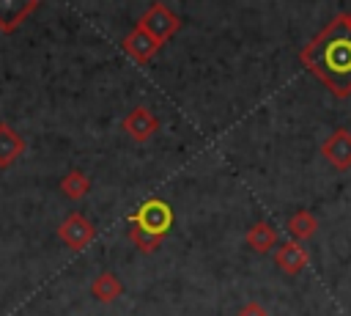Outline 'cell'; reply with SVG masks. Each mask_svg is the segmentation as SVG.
<instances>
[{
    "label": "cell",
    "mask_w": 351,
    "mask_h": 316,
    "mask_svg": "<svg viewBox=\"0 0 351 316\" xmlns=\"http://www.w3.org/2000/svg\"><path fill=\"white\" fill-rule=\"evenodd\" d=\"M299 60L337 99L351 96V27L343 14L332 16L299 52Z\"/></svg>",
    "instance_id": "6da1fadb"
},
{
    "label": "cell",
    "mask_w": 351,
    "mask_h": 316,
    "mask_svg": "<svg viewBox=\"0 0 351 316\" xmlns=\"http://www.w3.org/2000/svg\"><path fill=\"white\" fill-rule=\"evenodd\" d=\"M170 225H173V209L162 198H148L137 206V212L129 220V239L134 242L137 250L154 253L167 236Z\"/></svg>",
    "instance_id": "7a4b0ae2"
},
{
    "label": "cell",
    "mask_w": 351,
    "mask_h": 316,
    "mask_svg": "<svg viewBox=\"0 0 351 316\" xmlns=\"http://www.w3.org/2000/svg\"><path fill=\"white\" fill-rule=\"evenodd\" d=\"M137 25L162 47L165 41H170L176 33H178V27H181V16L178 14H173L165 3H151L145 11H143V16L137 19Z\"/></svg>",
    "instance_id": "3957f363"
},
{
    "label": "cell",
    "mask_w": 351,
    "mask_h": 316,
    "mask_svg": "<svg viewBox=\"0 0 351 316\" xmlns=\"http://www.w3.org/2000/svg\"><path fill=\"white\" fill-rule=\"evenodd\" d=\"M58 236H60V242H63L66 247H71V250H85V247L93 242L96 231H93V225H90V220H88L85 214L71 212V214L58 225Z\"/></svg>",
    "instance_id": "277c9868"
},
{
    "label": "cell",
    "mask_w": 351,
    "mask_h": 316,
    "mask_svg": "<svg viewBox=\"0 0 351 316\" xmlns=\"http://www.w3.org/2000/svg\"><path fill=\"white\" fill-rule=\"evenodd\" d=\"M321 154L324 159L335 168V170H348L351 168V132L346 126L335 129L324 143H321Z\"/></svg>",
    "instance_id": "5b68a950"
},
{
    "label": "cell",
    "mask_w": 351,
    "mask_h": 316,
    "mask_svg": "<svg viewBox=\"0 0 351 316\" xmlns=\"http://www.w3.org/2000/svg\"><path fill=\"white\" fill-rule=\"evenodd\" d=\"M156 129H159V118L148 110V107H134V110H129L126 113V118H123V132L134 140V143H145V140H151L154 135H156Z\"/></svg>",
    "instance_id": "8992f818"
},
{
    "label": "cell",
    "mask_w": 351,
    "mask_h": 316,
    "mask_svg": "<svg viewBox=\"0 0 351 316\" xmlns=\"http://www.w3.org/2000/svg\"><path fill=\"white\" fill-rule=\"evenodd\" d=\"M121 47H123V52H126L132 60H137V63H148V60L159 52V44H156L140 25H134V27L123 36Z\"/></svg>",
    "instance_id": "52a82bcc"
},
{
    "label": "cell",
    "mask_w": 351,
    "mask_h": 316,
    "mask_svg": "<svg viewBox=\"0 0 351 316\" xmlns=\"http://www.w3.org/2000/svg\"><path fill=\"white\" fill-rule=\"evenodd\" d=\"M307 261H310V256L302 247V242H280L274 250V264L285 275H299L307 267Z\"/></svg>",
    "instance_id": "ba28073f"
},
{
    "label": "cell",
    "mask_w": 351,
    "mask_h": 316,
    "mask_svg": "<svg viewBox=\"0 0 351 316\" xmlns=\"http://www.w3.org/2000/svg\"><path fill=\"white\" fill-rule=\"evenodd\" d=\"M244 239H247V245L255 250V253H261V256H266V253H271L277 245H280V236H277V228L269 223V220H258V223H252L250 228H247V234H244Z\"/></svg>",
    "instance_id": "9c48e42d"
},
{
    "label": "cell",
    "mask_w": 351,
    "mask_h": 316,
    "mask_svg": "<svg viewBox=\"0 0 351 316\" xmlns=\"http://www.w3.org/2000/svg\"><path fill=\"white\" fill-rule=\"evenodd\" d=\"M38 8L36 0H0V30L11 33L14 27H19L25 22L27 14H33Z\"/></svg>",
    "instance_id": "30bf717a"
},
{
    "label": "cell",
    "mask_w": 351,
    "mask_h": 316,
    "mask_svg": "<svg viewBox=\"0 0 351 316\" xmlns=\"http://www.w3.org/2000/svg\"><path fill=\"white\" fill-rule=\"evenodd\" d=\"M90 294H93L99 302H112V300H118V297L123 294V283H121L118 275H112V272H101V275L93 278V283H90Z\"/></svg>",
    "instance_id": "8fae6325"
},
{
    "label": "cell",
    "mask_w": 351,
    "mask_h": 316,
    "mask_svg": "<svg viewBox=\"0 0 351 316\" xmlns=\"http://www.w3.org/2000/svg\"><path fill=\"white\" fill-rule=\"evenodd\" d=\"M22 151H25L22 137L8 124H0V168H8L11 162H16Z\"/></svg>",
    "instance_id": "7c38bea8"
},
{
    "label": "cell",
    "mask_w": 351,
    "mask_h": 316,
    "mask_svg": "<svg viewBox=\"0 0 351 316\" xmlns=\"http://www.w3.org/2000/svg\"><path fill=\"white\" fill-rule=\"evenodd\" d=\"M288 231H291V236H293V239L307 242V239H313V236H315V231H318V220H315V214H313V212L299 209V212H293V214H291V220H288Z\"/></svg>",
    "instance_id": "4fadbf2b"
},
{
    "label": "cell",
    "mask_w": 351,
    "mask_h": 316,
    "mask_svg": "<svg viewBox=\"0 0 351 316\" xmlns=\"http://www.w3.org/2000/svg\"><path fill=\"white\" fill-rule=\"evenodd\" d=\"M60 190H63L66 198L80 201V198L88 195V190H90V179H88L82 170H69V173L60 179Z\"/></svg>",
    "instance_id": "5bb4252c"
},
{
    "label": "cell",
    "mask_w": 351,
    "mask_h": 316,
    "mask_svg": "<svg viewBox=\"0 0 351 316\" xmlns=\"http://www.w3.org/2000/svg\"><path fill=\"white\" fill-rule=\"evenodd\" d=\"M236 316H269V311H266L261 302L250 300V302H244V305L239 308V313H236Z\"/></svg>",
    "instance_id": "9a60e30c"
},
{
    "label": "cell",
    "mask_w": 351,
    "mask_h": 316,
    "mask_svg": "<svg viewBox=\"0 0 351 316\" xmlns=\"http://www.w3.org/2000/svg\"><path fill=\"white\" fill-rule=\"evenodd\" d=\"M343 16H346V22H348V27H351V11H346Z\"/></svg>",
    "instance_id": "2e32d148"
}]
</instances>
